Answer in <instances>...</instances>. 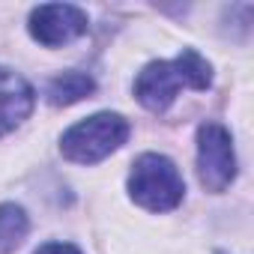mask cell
I'll return each mask as SVG.
<instances>
[{"mask_svg":"<svg viewBox=\"0 0 254 254\" xmlns=\"http://www.w3.org/2000/svg\"><path fill=\"white\" fill-rule=\"evenodd\" d=\"M209 84H212V66L194 48H183L174 60H156L141 69V75L135 78V99L147 111L162 114L171 108L180 87L206 90Z\"/></svg>","mask_w":254,"mask_h":254,"instance_id":"cell-1","label":"cell"},{"mask_svg":"<svg viewBox=\"0 0 254 254\" xmlns=\"http://www.w3.org/2000/svg\"><path fill=\"white\" fill-rule=\"evenodd\" d=\"M129 120L123 114H93L81 123H75L72 129L63 132L60 138V153L63 159L75 162V165H96L102 159H108L114 150H120L129 138Z\"/></svg>","mask_w":254,"mask_h":254,"instance_id":"cell-2","label":"cell"},{"mask_svg":"<svg viewBox=\"0 0 254 254\" xmlns=\"http://www.w3.org/2000/svg\"><path fill=\"white\" fill-rule=\"evenodd\" d=\"M129 194L138 206H144L150 212H171L186 197V180L168 156L144 153L132 165Z\"/></svg>","mask_w":254,"mask_h":254,"instance_id":"cell-3","label":"cell"},{"mask_svg":"<svg viewBox=\"0 0 254 254\" xmlns=\"http://www.w3.org/2000/svg\"><path fill=\"white\" fill-rule=\"evenodd\" d=\"M197 180L206 191L221 194L236 180L233 138L221 123H200L197 129Z\"/></svg>","mask_w":254,"mask_h":254,"instance_id":"cell-4","label":"cell"},{"mask_svg":"<svg viewBox=\"0 0 254 254\" xmlns=\"http://www.w3.org/2000/svg\"><path fill=\"white\" fill-rule=\"evenodd\" d=\"M87 27H90L87 12L81 6H72V3H42L27 18L30 36L45 48L69 45L78 36H84Z\"/></svg>","mask_w":254,"mask_h":254,"instance_id":"cell-5","label":"cell"},{"mask_svg":"<svg viewBox=\"0 0 254 254\" xmlns=\"http://www.w3.org/2000/svg\"><path fill=\"white\" fill-rule=\"evenodd\" d=\"M36 102L33 87L12 69L0 66V135H9L12 129L30 117Z\"/></svg>","mask_w":254,"mask_h":254,"instance_id":"cell-6","label":"cell"},{"mask_svg":"<svg viewBox=\"0 0 254 254\" xmlns=\"http://www.w3.org/2000/svg\"><path fill=\"white\" fill-rule=\"evenodd\" d=\"M96 90V81L87 75V72H78V69H69L57 78L48 81L45 87V99L54 105V108H66V105H75L87 96H93Z\"/></svg>","mask_w":254,"mask_h":254,"instance_id":"cell-7","label":"cell"},{"mask_svg":"<svg viewBox=\"0 0 254 254\" xmlns=\"http://www.w3.org/2000/svg\"><path fill=\"white\" fill-rule=\"evenodd\" d=\"M30 218L18 203H0V254H12L27 239Z\"/></svg>","mask_w":254,"mask_h":254,"instance_id":"cell-8","label":"cell"},{"mask_svg":"<svg viewBox=\"0 0 254 254\" xmlns=\"http://www.w3.org/2000/svg\"><path fill=\"white\" fill-rule=\"evenodd\" d=\"M36 254H81L72 242H45Z\"/></svg>","mask_w":254,"mask_h":254,"instance_id":"cell-9","label":"cell"}]
</instances>
